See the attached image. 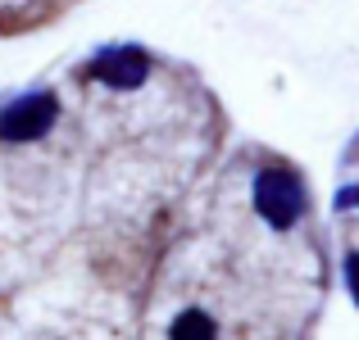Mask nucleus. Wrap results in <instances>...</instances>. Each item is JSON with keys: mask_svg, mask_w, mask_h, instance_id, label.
I'll use <instances>...</instances> for the list:
<instances>
[{"mask_svg": "<svg viewBox=\"0 0 359 340\" xmlns=\"http://www.w3.org/2000/svg\"><path fill=\"white\" fill-rule=\"evenodd\" d=\"M168 340H219V323L205 309H182L168 327Z\"/></svg>", "mask_w": 359, "mask_h": 340, "instance_id": "nucleus-4", "label": "nucleus"}, {"mask_svg": "<svg viewBox=\"0 0 359 340\" xmlns=\"http://www.w3.org/2000/svg\"><path fill=\"white\" fill-rule=\"evenodd\" d=\"M337 204H341V209H351V204H359V186H351V191H341V195H337Z\"/></svg>", "mask_w": 359, "mask_h": 340, "instance_id": "nucleus-6", "label": "nucleus"}, {"mask_svg": "<svg viewBox=\"0 0 359 340\" xmlns=\"http://www.w3.org/2000/svg\"><path fill=\"white\" fill-rule=\"evenodd\" d=\"M55 118H60V100H55L50 91H32V96H23V100L0 109V141H14V146L41 141L46 132L55 127Z\"/></svg>", "mask_w": 359, "mask_h": 340, "instance_id": "nucleus-2", "label": "nucleus"}, {"mask_svg": "<svg viewBox=\"0 0 359 340\" xmlns=\"http://www.w3.org/2000/svg\"><path fill=\"white\" fill-rule=\"evenodd\" d=\"M255 209H259V218L269 227H278V232L296 227L300 213H305V186H300V177L287 173V168H264L255 177Z\"/></svg>", "mask_w": 359, "mask_h": 340, "instance_id": "nucleus-1", "label": "nucleus"}, {"mask_svg": "<svg viewBox=\"0 0 359 340\" xmlns=\"http://www.w3.org/2000/svg\"><path fill=\"white\" fill-rule=\"evenodd\" d=\"M146 73H150V55L141 45H109L91 59V78L114 91H137L146 82Z\"/></svg>", "mask_w": 359, "mask_h": 340, "instance_id": "nucleus-3", "label": "nucleus"}, {"mask_svg": "<svg viewBox=\"0 0 359 340\" xmlns=\"http://www.w3.org/2000/svg\"><path fill=\"white\" fill-rule=\"evenodd\" d=\"M346 286H351V295H355V304H359V250L346 259Z\"/></svg>", "mask_w": 359, "mask_h": 340, "instance_id": "nucleus-5", "label": "nucleus"}]
</instances>
